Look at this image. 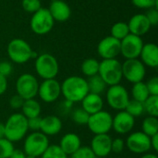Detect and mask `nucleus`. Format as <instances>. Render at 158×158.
Wrapping results in <instances>:
<instances>
[{
	"instance_id": "obj_23",
	"label": "nucleus",
	"mask_w": 158,
	"mask_h": 158,
	"mask_svg": "<svg viewBox=\"0 0 158 158\" xmlns=\"http://www.w3.org/2000/svg\"><path fill=\"white\" fill-rule=\"evenodd\" d=\"M58 145L67 156H70L81 146V141L78 134L69 132L61 138Z\"/></svg>"
},
{
	"instance_id": "obj_8",
	"label": "nucleus",
	"mask_w": 158,
	"mask_h": 158,
	"mask_svg": "<svg viewBox=\"0 0 158 158\" xmlns=\"http://www.w3.org/2000/svg\"><path fill=\"white\" fill-rule=\"evenodd\" d=\"M55 24V20L52 18L47 8L41 7L38 11L32 14L30 26L31 31L38 35H44L51 31Z\"/></svg>"
},
{
	"instance_id": "obj_29",
	"label": "nucleus",
	"mask_w": 158,
	"mask_h": 158,
	"mask_svg": "<svg viewBox=\"0 0 158 158\" xmlns=\"http://www.w3.org/2000/svg\"><path fill=\"white\" fill-rule=\"evenodd\" d=\"M128 34H130V30L127 22L118 21L115 23L111 28V36L119 41L124 39Z\"/></svg>"
},
{
	"instance_id": "obj_3",
	"label": "nucleus",
	"mask_w": 158,
	"mask_h": 158,
	"mask_svg": "<svg viewBox=\"0 0 158 158\" xmlns=\"http://www.w3.org/2000/svg\"><path fill=\"white\" fill-rule=\"evenodd\" d=\"M6 52L10 60L16 64H24L31 58L38 56L31 45L25 40L19 38L13 39L8 43Z\"/></svg>"
},
{
	"instance_id": "obj_40",
	"label": "nucleus",
	"mask_w": 158,
	"mask_h": 158,
	"mask_svg": "<svg viewBox=\"0 0 158 158\" xmlns=\"http://www.w3.org/2000/svg\"><path fill=\"white\" fill-rule=\"evenodd\" d=\"M148 21L151 26H156L158 24V9L157 8H150L145 14Z\"/></svg>"
},
{
	"instance_id": "obj_16",
	"label": "nucleus",
	"mask_w": 158,
	"mask_h": 158,
	"mask_svg": "<svg viewBox=\"0 0 158 158\" xmlns=\"http://www.w3.org/2000/svg\"><path fill=\"white\" fill-rule=\"evenodd\" d=\"M135 125V118L131 116L125 110L118 111L113 118L112 129L118 134H127L132 131Z\"/></svg>"
},
{
	"instance_id": "obj_48",
	"label": "nucleus",
	"mask_w": 158,
	"mask_h": 158,
	"mask_svg": "<svg viewBox=\"0 0 158 158\" xmlns=\"http://www.w3.org/2000/svg\"><path fill=\"white\" fill-rule=\"evenodd\" d=\"M141 158H158L156 154H151V153H145L142 156Z\"/></svg>"
},
{
	"instance_id": "obj_36",
	"label": "nucleus",
	"mask_w": 158,
	"mask_h": 158,
	"mask_svg": "<svg viewBox=\"0 0 158 158\" xmlns=\"http://www.w3.org/2000/svg\"><path fill=\"white\" fill-rule=\"evenodd\" d=\"M21 6L26 12L32 13V14L38 11L42 7L40 0H22Z\"/></svg>"
},
{
	"instance_id": "obj_50",
	"label": "nucleus",
	"mask_w": 158,
	"mask_h": 158,
	"mask_svg": "<svg viewBox=\"0 0 158 158\" xmlns=\"http://www.w3.org/2000/svg\"><path fill=\"white\" fill-rule=\"evenodd\" d=\"M26 158H35V157H33V156H27V155H26Z\"/></svg>"
},
{
	"instance_id": "obj_9",
	"label": "nucleus",
	"mask_w": 158,
	"mask_h": 158,
	"mask_svg": "<svg viewBox=\"0 0 158 158\" xmlns=\"http://www.w3.org/2000/svg\"><path fill=\"white\" fill-rule=\"evenodd\" d=\"M38 80L31 73L21 74L16 81L17 94L21 96L24 100L34 98L38 94Z\"/></svg>"
},
{
	"instance_id": "obj_35",
	"label": "nucleus",
	"mask_w": 158,
	"mask_h": 158,
	"mask_svg": "<svg viewBox=\"0 0 158 158\" xmlns=\"http://www.w3.org/2000/svg\"><path fill=\"white\" fill-rule=\"evenodd\" d=\"M69 156V158H96L90 146H81Z\"/></svg>"
},
{
	"instance_id": "obj_43",
	"label": "nucleus",
	"mask_w": 158,
	"mask_h": 158,
	"mask_svg": "<svg viewBox=\"0 0 158 158\" xmlns=\"http://www.w3.org/2000/svg\"><path fill=\"white\" fill-rule=\"evenodd\" d=\"M12 70H13V67L9 62L7 61L0 62V74L1 75L7 77L12 73Z\"/></svg>"
},
{
	"instance_id": "obj_21",
	"label": "nucleus",
	"mask_w": 158,
	"mask_h": 158,
	"mask_svg": "<svg viewBox=\"0 0 158 158\" xmlns=\"http://www.w3.org/2000/svg\"><path fill=\"white\" fill-rule=\"evenodd\" d=\"M141 61L144 66L150 68H157L158 66V47L156 44L149 43L143 46L140 54Z\"/></svg>"
},
{
	"instance_id": "obj_27",
	"label": "nucleus",
	"mask_w": 158,
	"mask_h": 158,
	"mask_svg": "<svg viewBox=\"0 0 158 158\" xmlns=\"http://www.w3.org/2000/svg\"><path fill=\"white\" fill-rule=\"evenodd\" d=\"M99 65H100V62L97 59H95V58H87L82 62V64L81 66V72L85 76L92 77V76H94V75L98 74Z\"/></svg>"
},
{
	"instance_id": "obj_19",
	"label": "nucleus",
	"mask_w": 158,
	"mask_h": 158,
	"mask_svg": "<svg viewBox=\"0 0 158 158\" xmlns=\"http://www.w3.org/2000/svg\"><path fill=\"white\" fill-rule=\"evenodd\" d=\"M52 18L55 21L65 22L71 15V9L69 6L62 0H53L48 8Z\"/></svg>"
},
{
	"instance_id": "obj_26",
	"label": "nucleus",
	"mask_w": 158,
	"mask_h": 158,
	"mask_svg": "<svg viewBox=\"0 0 158 158\" xmlns=\"http://www.w3.org/2000/svg\"><path fill=\"white\" fill-rule=\"evenodd\" d=\"M131 95H132V99L139 101L141 103H143L150 96V94L148 92L145 82L140 81V82L134 83L131 88Z\"/></svg>"
},
{
	"instance_id": "obj_24",
	"label": "nucleus",
	"mask_w": 158,
	"mask_h": 158,
	"mask_svg": "<svg viewBox=\"0 0 158 158\" xmlns=\"http://www.w3.org/2000/svg\"><path fill=\"white\" fill-rule=\"evenodd\" d=\"M20 109L22 111L21 114L27 118L40 117V114L42 111L40 103L37 100H35L34 98L24 100V103Z\"/></svg>"
},
{
	"instance_id": "obj_25",
	"label": "nucleus",
	"mask_w": 158,
	"mask_h": 158,
	"mask_svg": "<svg viewBox=\"0 0 158 158\" xmlns=\"http://www.w3.org/2000/svg\"><path fill=\"white\" fill-rule=\"evenodd\" d=\"M87 84H88L89 93L99 94V95H101V94H103L106 89V82L98 74L89 77V79L87 80Z\"/></svg>"
},
{
	"instance_id": "obj_38",
	"label": "nucleus",
	"mask_w": 158,
	"mask_h": 158,
	"mask_svg": "<svg viewBox=\"0 0 158 158\" xmlns=\"http://www.w3.org/2000/svg\"><path fill=\"white\" fill-rule=\"evenodd\" d=\"M125 148V142L121 138H116L112 140L111 143V152H114L115 154H120L123 152Z\"/></svg>"
},
{
	"instance_id": "obj_5",
	"label": "nucleus",
	"mask_w": 158,
	"mask_h": 158,
	"mask_svg": "<svg viewBox=\"0 0 158 158\" xmlns=\"http://www.w3.org/2000/svg\"><path fill=\"white\" fill-rule=\"evenodd\" d=\"M49 145V139L46 135L41 131H33L25 138L23 152L27 156L40 157Z\"/></svg>"
},
{
	"instance_id": "obj_15",
	"label": "nucleus",
	"mask_w": 158,
	"mask_h": 158,
	"mask_svg": "<svg viewBox=\"0 0 158 158\" xmlns=\"http://www.w3.org/2000/svg\"><path fill=\"white\" fill-rule=\"evenodd\" d=\"M97 53L103 59L116 58L120 54V41L111 35L105 37L97 45Z\"/></svg>"
},
{
	"instance_id": "obj_17",
	"label": "nucleus",
	"mask_w": 158,
	"mask_h": 158,
	"mask_svg": "<svg viewBox=\"0 0 158 158\" xmlns=\"http://www.w3.org/2000/svg\"><path fill=\"white\" fill-rule=\"evenodd\" d=\"M112 138L108 134L94 135L91 141L90 148L96 157H106L111 153Z\"/></svg>"
},
{
	"instance_id": "obj_32",
	"label": "nucleus",
	"mask_w": 158,
	"mask_h": 158,
	"mask_svg": "<svg viewBox=\"0 0 158 158\" xmlns=\"http://www.w3.org/2000/svg\"><path fill=\"white\" fill-rule=\"evenodd\" d=\"M41 158H69V156L64 153L59 145L53 144L47 147V149L41 156Z\"/></svg>"
},
{
	"instance_id": "obj_49",
	"label": "nucleus",
	"mask_w": 158,
	"mask_h": 158,
	"mask_svg": "<svg viewBox=\"0 0 158 158\" xmlns=\"http://www.w3.org/2000/svg\"><path fill=\"white\" fill-rule=\"evenodd\" d=\"M5 137V125L4 123L0 122V139Z\"/></svg>"
},
{
	"instance_id": "obj_44",
	"label": "nucleus",
	"mask_w": 158,
	"mask_h": 158,
	"mask_svg": "<svg viewBox=\"0 0 158 158\" xmlns=\"http://www.w3.org/2000/svg\"><path fill=\"white\" fill-rule=\"evenodd\" d=\"M72 106H73V103L72 102H69L68 100H64L59 105V107H58L59 113L61 115H67V114H69L70 112L71 108H72Z\"/></svg>"
},
{
	"instance_id": "obj_11",
	"label": "nucleus",
	"mask_w": 158,
	"mask_h": 158,
	"mask_svg": "<svg viewBox=\"0 0 158 158\" xmlns=\"http://www.w3.org/2000/svg\"><path fill=\"white\" fill-rule=\"evenodd\" d=\"M145 74V66L138 58L126 59L122 64V76L132 84L143 81Z\"/></svg>"
},
{
	"instance_id": "obj_13",
	"label": "nucleus",
	"mask_w": 158,
	"mask_h": 158,
	"mask_svg": "<svg viewBox=\"0 0 158 158\" xmlns=\"http://www.w3.org/2000/svg\"><path fill=\"white\" fill-rule=\"evenodd\" d=\"M125 145L133 154L143 155L151 150L150 137L143 131H136L129 135Z\"/></svg>"
},
{
	"instance_id": "obj_22",
	"label": "nucleus",
	"mask_w": 158,
	"mask_h": 158,
	"mask_svg": "<svg viewBox=\"0 0 158 158\" xmlns=\"http://www.w3.org/2000/svg\"><path fill=\"white\" fill-rule=\"evenodd\" d=\"M104 100L99 94L88 93V94L81 100V108L89 115L95 114L103 110Z\"/></svg>"
},
{
	"instance_id": "obj_28",
	"label": "nucleus",
	"mask_w": 158,
	"mask_h": 158,
	"mask_svg": "<svg viewBox=\"0 0 158 158\" xmlns=\"http://www.w3.org/2000/svg\"><path fill=\"white\" fill-rule=\"evenodd\" d=\"M142 131L149 137L158 133V118L156 117L148 116L145 118L142 124Z\"/></svg>"
},
{
	"instance_id": "obj_33",
	"label": "nucleus",
	"mask_w": 158,
	"mask_h": 158,
	"mask_svg": "<svg viewBox=\"0 0 158 158\" xmlns=\"http://www.w3.org/2000/svg\"><path fill=\"white\" fill-rule=\"evenodd\" d=\"M14 150L15 147L12 142L5 137L0 139V158H9Z\"/></svg>"
},
{
	"instance_id": "obj_37",
	"label": "nucleus",
	"mask_w": 158,
	"mask_h": 158,
	"mask_svg": "<svg viewBox=\"0 0 158 158\" xmlns=\"http://www.w3.org/2000/svg\"><path fill=\"white\" fill-rule=\"evenodd\" d=\"M131 3L136 7L144 9L157 8L158 6V0H131Z\"/></svg>"
},
{
	"instance_id": "obj_39",
	"label": "nucleus",
	"mask_w": 158,
	"mask_h": 158,
	"mask_svg": "<svg viewBox=\"0 0 158 158\" xmlns=\"http://www.w3.org/2000/svg\"><path fill=\"white\" fill-rule=\"evenodd\" d=\"M150 95H158V78L153 77L145 83Z\"/></svg>"
},
{
	"instance_id": "obj_1",
	"label": "nucleus",
	"mask_w": 158,
	"mask_h": 158,
	"mask_svg": "<svg viewBox=\"0 0 158 158\" xmlns=\"http://www.w3.org/2000/svg\"><path fill=\"white\" fill-rule=\"evenodd\" d=\"M87 80L80 76H70L64 80L61 84V94L69 102L78 103L88 94Z\"/></svg>"
},
{
	"instance_id": "obj_7",
	"label": "nucleus",
	"mask_w": 158,
	"mask_h": 158,
	"mask_svg": "<svg viewBox=\"0 0 158 158\" xmlns=\"http://www.w3.org/2000/svg\"><path fill=\"white\" fill-rule=\"evenodd\" d=\"M112 115L105 110H101L95 114L90 115L87 127L94 135L107 134L112 130Z\"/></svg>"
},
{
	"instance_id": "obj_6",
	"label": "nucleus",
	"mask_w": 158,
	"mask_h": 158,
	"mask_svg": "<svg viewBox=\"0 0 158 158\" xmlns=\"http://www.w3.org/2000/svg\"><path fill=\"white\" fill-rule=\"evenodd\" d=\"M35 71L44 80L55 79L59 71V65L56 58L51 54H42L35 59Z\"/></svg>"
},
{
	"instance_id": "obj_14",
	"label": "nucleus",
	"mask_w": 158,
	"mask_h": 158,
	"mask_svg": "<svg viewBox=\"0 0 158 158\" xmlns=\"http://www.w3.org/2000/svg\"><path fill=\"white\" fill-rule=\"evenodd\" d=\"M37 94L44 103H54L61 95V84L56 79L44 80V81L39 84Z\"/></svg>"
},
{
	"instance_id": "obj_46",
	"label": "nucleus",
	"mask_w": 158,
	"mask_h": 158,
	"mask_svg": "<svg viewBox=\"0 0 158 158\" xmlns=\"http://www.w3.org/2000/svg\"><path fill=\"white\" fill-rule=\"evenodd\" d=\"M150 141H151V149H153L154 151L157 152L158 151V133L150 137Z\"/></svg>"
},
{
	"instance_id": "obj_42",
	"label": "nucleus",
	"mask_w": 158,
	"mask_h": 158,
	"mask_svg": "<svg viewBox=\"0 0 158 158\" xmlns=\"http://www.w3.org/2000/svg\"><path fill=\"white\" fill-rule=\"evenodd\" d=\"M23 103H24V99L19 94H15L11 96V98L9 99V106L13 109H20Z\"/></svg>"
},
{
	"instance_id": "obj_4",
	"label": "nucleus",
	"mask_w": 158,
	"mask_h": 158,
	"mask_svg": "<svg viewBox=\"0 0 158 158\" xmlns=\"http://www.w3.org/2000/svg\"><path fill=\"white\" fill-rule=\"evenodd\" d=\"M98 75L108 86L119 84L122 76V64L116 58L103 59L99 65Z\"/></svg>"
},
{
	"instance_id": "obj_12",
	"label": "nucleus",
	"mask_w": 158,
	"mask_h": 158,
	"mask_svg": "<svg viewBox=\"0 0 158 158\" xmlns=\"http://www.w3.org/2000/svg\"><path fill=\"white\" fill-rule=\"evenodd\" d=\"M143 44L142 37L130 33L120 41V54L126 59L138 58Z\"/></svg>"
},
{
	"instance_id": "obj_20",
	"label": "nucleus",
	"mask_w": 158,
	"mask_h": 158,
	"mask_svg": "<svg viewBox=\"0 0 158 158\" xmlns=\"http://www.w3.org/2000/svg\"><path fill=\"white\" fill-rule=\"evenodd\" d=\"M62 126L63 124L60 118L55 115H49L44 118H42L40 131L47 137L54 136L61 131Z\"/></svg>"
},
{
	"instance_id": "obj_45",
	"label": "nucleus",
	"mask_w": 158,
	"mask_h": 158,
	"mask_svg": "<svg viewBox=\"0 0 158 158\" xmlns=\"http://www.w3.org/2000/svg\"><path fill=\"white\" fill-rule=\"evenodd\" d=\"M7 89V80L6 77L0 74V95L4 94Z\"/></svg>"
},
{
	"instance_id": "obj_30",
	"label": "nucleus",
	"mask_w": 158,
	"mask_h": 158,
	"mask_svg": "<svg viewBox=\"0 0 158 158\" xmlns=\"http://www.w3.org/2000/svg\"><path fill=\"white\" fill-rule=\"evenodd\" d=\"M144 112L150 117H158V95H150L143 103Z\"/></svg>"
},
{
	"instance_id": "obj_2",
	"label": "nucleus",
	"mask_w": 158,
	"mask_h": 158,
	"mask_svg": "<svg viewBox=\"0 0 158 158\" xmlns=\"http://www.w3.org/2000/svg\"><path fill=\"white\" fill-rule=\"evenodd\" d=\"M5 125V138L12 143L21 141L27 134L28 118L21 113L12 114L6 121Z\"/></svg>"
},
{
	"instance_id": "obj_10",
	"label": "nucleus",
	"mask_w": 158,
	"mask_h": 158,
	"mask_svg": "<svg viewBox=\"0 0 158 158\" xmlns=\"http://www.w3.org/2000/svg\"><path fill=\"white\" fill-rule=\"evenodd\" d=\"M130 101V95L127 89L120 85L109 86L106 91V102L108 106L118 111L124 110Z\"/></svg>"
},
{
	"instance_id": "obj_47",
	"label": "nucleus",
	"mask_w": 158,
	"mask_h": 158,
	"mask_svg": "<svg viewBox=\"0 0 158 158\" xmlns=\"http://www.w3.org/2000/svg\"><path fill=\"white\" fill-rule=\"evenodd\" d=\"M9 158H26V154L19 149H15Z\"/></svg>"
},
{
	"instance_id": "obj_41",
	"label": "nucleus",
	"mask_w": 158,
	"mask_h": 158,
	"mask_svg": "<svg viewBox=\"0 0 158 158\" xmlns=\"http://www.w3.org/2000/svg\"><path fill=\"white\" fill-rule=\"evenodd\" d=\"M41 119L40 117H35L31 118H28V129L33 131H40L41 127Z\"/></svg>"
},
{
	"instance_id": "obj_18",
	"label": "nucleus",
	"mask_w": 158,
	"mask_h": 158,
	"mask_svg": "<svg viewBox=\"0 0 158 158\" xmlns=\"http://www.w3.org/2000/svg\"><path fill=\"white\" fill-rule=\"evenodd\" d=\"M128 27L130 33L141 37L149 31L151 29V24L148 21L145 14H135L129 20Z\"/></svg>"
},
{
	"instance_id": "obj_31",
	"label": "nucleus",
	"mask_w": 158,
	"mask_h": 158,
	"mask_svg": "<svg viewBox=\"0 0 158 158\" xmlns=\"http://www.w3.org/2000/svg\"><path fill=\"white\" fill-rule=\"evenodd\" d=\"M124 110L127 113H129L131 116H132L133 118L141 117L144 113L143 104L139 101H136L134 99H130V101L127 104Z\"/></svg>"
},
{
	"instance_id": "obj_34",
	"label": "nucleus",
	"mask_w": 158,
	"mask_h": 158,
	"mask_svg": "<svg viewBox=\"0 0 158 158\" xmlns=\"http://www.w3.org/2000/svg\"><path fill=\"white\" fill-rule=\"evenodd\" d=\"M90 115L82 108H77L71 113V118L77 125H87Z\"/></svg>"
}]
</instances>
